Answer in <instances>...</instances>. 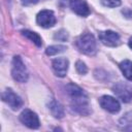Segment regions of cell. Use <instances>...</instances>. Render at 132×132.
Instances as JSON below:
<instances>
[{
  "instance_id": "10",
  "label": "cell",
  "mask_w": 132,
  "mask_h": 132,
  "mask_svg": "<svg viewBox=\"0 0 132 132\" xmlns=\"http://www.w3.org/2000/svg\"><path fill=\"white\" fill-rule=\"evenodd\" d=\"M69 5L72 11L80 16H87L91 12L89 5L84 0H70Z\"/></svg>"
},
{
  "instance_id": "17",
  "label": "cell",
  "mask_w": 132,
  "mask_h": 132,
  "mask_svg": "<svg viewBox=\"0 0 132 132\" xmlns=\"http://www.w3.org/2000/svg\"><path fill=\"white\" fill-rule=\"evenodd\" d=\"M101 2L107 7H117L121 4V0H101Z\"/></svg>"
},
{
  "instance_id": "16",
  "label": "cell",
  "mask_w": 132,
  "mask_h": 132,
  "mask_svg": "<svg viewBox=\"0 0 132 132\" xmlns=\"http://www.w3.org/2000/svg\"><path fill=\"white\" fill-rule=\"evenodd\" d=\"M75 68L79 74H86L88 72V68L82 61H77L75 64Z\"/></svg>"
},
{
  "instance_id": "2",
  "label": "cell",
  "mask_w": 132,
  "mask_h": 132,
  "mask_svg": "<svg viewBox=\"0 0 132 132\" xmlns=\"http://www.w3.org/2000/svg\"><path fill=\"white\" fill-rule=\"evenodd\" d=\"M11 75L14 80L19 82H26L29 77V73L26 65L20 56H14L11 64Z\"/></svg>"
},
{
  "instance_id": "5",
  "label": "cell",
  "mask_w": 132,
  "mask_h": 132,
  "mask_svg": "<svg viewBox=\"0 0 132 132\" xmlns=\"http://www.w3.org/2000/svg\"><path fill=\"white\" fill-rule=\"evenodd\" d=\"M36 22L42 28H51L56 24V16L52 10L43 9L38 12L36 16Z\"/></svg>"
},
{
  "instance_id": "18",
  "label": "cell",
  "mask_w": 132,
  "mask_h": 132,
  "mask_svg": "<svg viewBox=\"0 0 132 132\" xmlns=\"http://www.w3.org/2000/svg\"><path fill=\"white\" fill-rule=\"evenodd\" d=\"M68 38V34L65 30H60L59 32H57L55 34V39H58V40H61V41H65L66 39Z\"/></svg>"
},
{
  "instance_id": "20",
  "label": "cell",
  "mask_w": 132,
  "mask_h": 132,
  "mask_svg": "<svg viewBox=\"0 0 132 132\" xmlns=\"http://www.w3.org/2000/svg\"><path fill=\"white\" fill-rule=\"evenodd\" d=\"M128 44H129V46H130V48L132 50V37H130V38H129V41H128Z\"/></svg>"
},
{
  "instance_id": "7",
  "label": "cell",
  "mask_w": 132,
  "mask_h": 132,
  "mask_svg": "<svg viewBox=\"0 0 132 132\" xmlns=\"http://www.w3.org/2000/svg\"><path fill=\"white\" fill-rule=\"evenodd\" d=\"M2 100L13 110L19 109L23 105V100L21 99V97L10 89H7L2 93Z\"/></svg>"
},
{
  "instance_id": "13",
  "label": "cell",
  "mask_w": 132,
  "mask_h": 132,
  "mask_svg": "<svg viewBox=\"0 0 132 132\" xmlns=\"http://www.w3.org/2000/svg\"><path fill=\"white\" fill-rule=\"evenodd\" d=\"M119 66H120V69H121L123 75L128 80H132V61L123 60Z\"/></svg>"
},
{
  "instance_id": "8",
  "label": "cell",
  "mask_w": 132,
  "mask_h": 132,
  "mask_svg": "<svg viewBox=\"0 0 132 132\" xmlns=\"http://www.w3.org/2000/svg\"><path fill=\"white\" fill-rule=\"evenodd\" d=\"M99 103H100V105L103 109H105V110H107L108 112H111V113H117L121 109L120 102L116 98H113L111 96H108V95L102 96L99 99Z\"/></svg>"
},
{
  "instance_id": "6",
  "label": "cell",
  "mask_w": 132,
  "mask_h": 132,
  "mask_svg": "<svg viewBox=\"0 0 132 132\" xmlns=\"http://www.w3.org/2000/svg\"><path fill=\"white\" fill-rule=\"evenodd\" d=\"M112 91L124 103H128L132 100V90L128 85L124 82H117L113 85Z\"/></svg>"
},
{
  "instance_id": "3",
  "label": "cell",
  "mask_w": 132,
  "mask_h": 132,
  "mask_svg": "<svg viewBox=\"0 0 132 132\" xmlns=\"http://www.w3.org/2000/svg\"><path fill=\"white\" fill-rule=\"evenodd\" d=\"M20 121L30 129H37L40 126L37 114L31 109H24L20 114Z\"/></svg>"
},
{
  "instance_id": "1",
  "label": "cell",
  "mask_w": 132,
  "mask_h": 132,
  "mask_svg": "<svg viewBox=\"0 0 132 132\" xmlns=\"http://www.w3.org/2000/svg\"><path fill=\"white\" fill-rule=\"evenodd\" d=\"M75 44H76L77 48L79 50V52H81L82 54H86V55H89V56H93L97 52L96 39H95L94 35H92L91 33L81 34L76 39Z\"/></svg>"
},
{
  "instance_id": "15",
  "label": "cell",
  "mask_w": 132,
  "mask_h": 132,
  "mask_svg": "<svg viewBox=\"0 0 132 132\" xmlns=\"http://www.w3.org/2000/svg\"><path fill=\"white\" fill-rule=\"evenodd\" d=\"M65 50H67V47L65 45L62 44H55V45H51L45 50V54L47 56H55L58 55L60 53H63Z\"/></svg>"
},
{
  "instance_id": "4",
  "label": "cell",
  "mask_w": 132,
  "mask_h": 132,
  "mask_svg": "<svg viewBox=\"0 0 132 132\" xmlns=\"http://www.w3.org/2000/svg\"><path fill=\"white\" fill-rule=\"evenodd\" d=\"M99 40L106 46H110V47H116L120 44L121 39H120V35L111 30H106V31H101L99 32Z\"/></svg>"
},
{
  "instance_id": "9",
  "label": "cell",
  "mask_w": 132,
  "mask_h": 132,
  "mask_svg": "<svg viewBox=\"0 0 132 132\" xmlns=\"http://www.w3.org/2000/svg\"><path fill=\"white\" fill-rule=\"evenodd\" d=\"M69 61L65 58H57L52 62V68L55 74L59 77H64L68 71Z\"/></svg>"
},
{
  "instance_id": "14",
  "label": "cell",
  "mask_w": 132,
  "mask_h": 132,
  "mask_svg": "<svg viewBox=\"0 0 132 132\" xmlns=\"http://www.w3.org/2000/svg\"><path fill=\"white\" fill-rule=\"evenodd\" d=\"M22 34L23 36H25L26 38H28L29 40H31L36 46H41L42 45V40H41V37L35 33V32H32V31H29V30H23L22 31Z\"/></svg>"
},
{
  "instance_id": "11",
  "label": "cell",
  "mask_w": 132,
  "mask_h": 132,
  "mask_svg": "<svg viewBox=\"0 0 132 132\" xmlns=\"http://www.w3.org/2000/svg\"><path fill=\"white\" fill-rule=\"evenodd\" d=\"M65 89H66V93L68 94V96L70 97L71 100L87 96V94L85 93V91L80 87H78L77 85H75V84H68V85H66Z\"/></svg>"
},
{
  "instance_id": "12",
  "label": "cell",
  "mask_w": 132,
  "mask_h": 132,
  "mask_svg": "<svg viewBox=\"0 0 132 132\" xmlns=\"http://www.w3.org/2000/svg\"><path fill=\"white\" fill-rule=\"evenodd\" d=\"M48 108H50L52 114H53L55 118L61 119V118L64 117V108H63V106H62L57 100L53 99V100L50 102V104H48Z\"/></svg>"
},
{
  "instance_id": "19",
  "label": "cell",
  "mask_w": 132,
  "mask_h": 132,
  "mask_svg": "<svg viewBox=\"0 0 132 132\" xmlns=\"http://www.w3.org/2000/svg\"><path fill=\"white\" fill-rule=\"evenodd\" d=\"M21 1H22V3H23L24 5H31V4L37 3L39 0H21Z\"/></svg>"
}]
</instances>
